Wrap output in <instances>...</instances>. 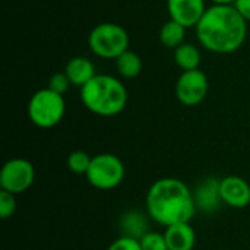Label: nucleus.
<instances>
[{
    "instance_id": "obj_8",
    "label": "nucleus",
    "mask_w": 250,
    "mask_h": 250,
    "mask_svg": "<svg viewBox=\"0 0 250 250\" xmlns=\"http://www.w3.org/2000/svg\"><path fill=\"white\" fill-rule=\"evenodd\" d=\"M209 81L204 70L195 69L182 72L176 81V97L186 107L199 105L208 95Z\"/></svg>"
},
{
    "instance_id": "obj_10",
    "label": "nucleus",
    "mask_w": 250,
    "mask_h": 250,
    "mask_svg": "<svg viewBox=\"0 0 250 250\" xmlns=\"http://www.w3.org/2000/svg\"><path fill=\"white\" fill-rule=\"evenodd\" d=\"M220 195L224 205L236 209L250 204V185L240 176H227L220 180Z\"/></svg>"
},
{
    "instance_id": "obj_14",
    "label": "nucleus",
    "mask_w": 250,
    "mask_h": 250,
    "mask_svg": "<svg viewBox=\"0 0 250 250\" xmlns=\"http://www.w3.org/2000/svg\"><path fill=\"white\" fill-rule=\"evenodd\" d=\"M120 230H122V236L141 240L148 233V221L142 212L136 209H130L125 212L120 220Z\"/></svg>"
},
{
    "instance_id": "obj_22",
    "label": "nucleus",
    "mask_w": 250,
    "mask_h": 250,
    "mask_svg": "<svg viewBox=\"0 0 250 250\" xmlns=\"http://www.w3.org/2000/svg\"><path fill=\"white\" fill-rule=\"evenodd\" d=\"M107 250H142L141 248V242L132 237H126L122 236L119 239H116Z\"/></svg>"
},
{
    "instance_id": "obj_20",
    "label": "nucleus",
    "mask_w": 250,
    "mask_h": 250,
    "mask_svg": "<svg viewBox=\"0 0 250 250\" xmlns=\"http://www.w3.org/2000/svg\"><path fill=\"white\" fill-rule=\"evenodd\" d=\"M16 195L9 193L6 190L0 192V217L3 220L10 218L16 211Z\"/></svg>"
},
{
    "instance_id": "obj_21",
    "label": "nucleus",
    "mask_w": 250,
    "mask_h": 250,
    "mask_svg": "<svg viewBox=\"0 0 250 250\" xmlns=\"http://www.w3.org/2000/svg\"><path fill=\"white\" fill-rule=\"evenodd\" d=\"M70 85H72V83H70L67 75H66L64 70H63V72H56V73L50 78L48 86H47V88H50L51 91H54V92H57V94H60V95H64V94L67 92V89L70 88Z\"/></svg>"
},
{
    "instance_id": "obj_23",
    "label": "nucleus",
    "mask_w": 250,
    "mask_h": 250,
    "mask_svg": "<svg viewBox=\"0 0 250 250\" xmlns=\"http://www.w3.org/2000/svg\"><path fill=\"white\" fill-rule=\"evenodd\" d=\"M236 10L240 13V16L249 23L250 22V0H236L234 4Z\"/></svg>"
},
{
    "instance_id": "obj_24",
    "label": "nucleus",
    "mask_w": 250,
    "mask_h": 250,
    "mask_svg": "<svg viewBox=\"0 0 250 250\" xmlns=\"http://www.w3.org/2000/svg\"><path fill=\"white\" fill-rule=\"evenodd\" d=\"M211 4H234L236 0H209Z\"/></svg>"
},
{
    "instance_id": "obj_6",
    "label": "nucleus",
    "mask_w": 250,
    "mask_h": 250,
    "mask_svg": "<svg viewBox=\"0 0 250 250\" xmlns=\"http://www.w3.org/2000/svg\"><path fill=\"white\" fill-rule=\"evenodd\" d=\"M126 170L123 161L110 152L97 154L92 157L86 180L98 190H111L122 185Z\"/></svg>"
},
{
    "instance_id": "obj_16",
    "label": "nucleus",
    "mask_w": 250,
    "mask_h": 250,
    "mask_svg": "<svg viewBox=\"0 0 250 250\" xmlns=\"http://www.w3.org/2000/svg\"><path fill=\"white\" fill-rule=\"evenodd\" d=\"M173 57H174V63L183 72L199 69V64L202 62L201 50L195 44H190V42H183L180 47H177L174 50Z\"/></svg>"
},
{
    "instance_id": "obj_1",
    "label": "nucleus",
    "mask_w": 250,
    "mask_h": 250,
    "mask_svg": "<svg viewBox=\"0 0 250 250\" xmlns=\"http://www.w3.org/2000/svg\"><path fill=\"white\" fill-rule=\"evenodd\" d=\"M199 44L215 54H231L248 38V22L233 4H211L195 26Z\"/></svg>"
},
{
    "instance_id": "obj_12",
    "label": "nucleus",
    "mask_w": 250,
    "mask_h": 250,
    "mask_svg": "<svg viewBox=\"0 0 250 250\" xmlns=\"http://www.w3.org/2000/svg\"><path fill=\"white\" fill-rule=\"evenodd\" d=\"M164 237L168 250H193L196 245V233L190 223H180L166 227Z\"/></svg>"
},
{
    "instance_id": "obj_18",
    "label": "nucleus",
    "mask_w": 250,
    "mask_h": 250,
    "mask_svg": "<svg viewBox=\"0 0 250 250\" xmlns=\"http://www.w3.org/2000/svg\"><path fill=\"white\" fill-rule=\"evenodd\" d=\"M92 157L85 151H73L67 157V168L75 174H86L91 166Z\"/></svg>"
},
{
    "instance_id": "obj_11",
    "label": "nucleus",
    "mask_w": 250,
    "mask_h": 250,
    "mask_svg": "<svg viewBox=\"0 0 250 250\" xmlns=\"http://www.w3.org/2000/svg\"><path fill=\"white\" fill-rule=\"evenodd\" d=\"M193 198L196 209L204 214H212L223 204L220 195V180L215 177L205 179L201 185H198L196 190L193 192Z\"/></svg>"
},
{
    "instance_id": "obj_19",
    "label": "nucleus",
    "mask_w": 250,
    "mask_h": 250,
    "mask_svg": "<svg viewBox=\"0 0 250 250\" xmlns=\"http://www.w3.org/2000/svg\"><path fill=\"white\" fill-rule=\"evenodd\" d=\"M139 242L142 250H168L164 234L158 231H148Z\"/></svg>"
},
{
    "instance_id": "obj_13",
    "label": "nucleus",
    "mask_w": 250,
    "mask_h": 250,
    "mask_svg": "<svg viewBox=\"0 0 250 250\" xmlns=\"http://www.w3.org/2000/svg\"><path fill=\"white\" fill-rule=\"evenodd\" d=\"M64 73L67 75L70 83L79 88L85 86L97 75L94 63L88 57L82 56L72 57L64 66Z\"/></svg>"
},
{
    "instance_id": "obj_7",
    "label": "nucleus",
    "mask_w": 250,
    "mask_h": 250,
    "mask_svg": "<svg viewBox=\"0 0 250 250\" xmlns=\"http://www.w3.org/2000/svg\"><path fill=\"white\" fill-rule=\"evenodd\" d=\"M35 180V168L25 158H12L0 170V188L13 195L26 192Z\"/></svg>"
},
{
    "instance_id": "obj_5",
    "label": "nucleus",
    "mask_w": 250,
    "mask_h": 250,
    "mask_svg": "<svg viewBox=\"0 0 250 250\" xmlns=\"http://www.w3.org/2000/svg\"><path fill=\"white\" fill-rule=\"evenodd\" d=\"M66 113L63 95L50 88L38 89L32 94L28 103V117L31 123L40 129H51L57 126Z\"/></svg>"
},
{
    "instance_id": "obj_4",
    "label": "nucleus",
    "mask_w": 250,
    "mask_h": 250,
    "mask_svg": "<svg viewBox=\"0 0 250 250\" xmlns=\"http://www.w3.org/2000/svg\"><path fill=\"white\" fill-rule=\"evenodd\" d=\"M130 37L127 31L116 22H101L88 34V48L103 60H116L129 50Z\"/></svg>"
},
{
    "instance_id": "obj_9",
    "label": "nucleus",
    "mask_w": 250,
    "mask_h": 250,
    "mask_svg": "<svg viewBox=\"0 0 250 250\" xmlns=\"http://www.w3.org/2000/svg\"><path fill=\"white\" fill-rule=\"evenodd\" d=\"M207 0H167V12L171 21L185 28H195L207 12Z\"/></svg>"
},
{
    "instance_id": "obj_2",
    "label": "nucleus",
    "mask_w": 250,
    "mask_h": 250,
    "mask_svg": "<svg viewBox=\"0 0 250 250\" xmlns=\"http://www.w3.org/2000/svg\"><path fill=\"white\" fill-rule=\"evenodd\" d=\"M145 207L149 218L164 227L190 223L198 211L193 192L183 180L174 177L155 180L148 189Z\"/></svg>"
},
{
    "instance_id": "obj_15",
    "label": "nucleus",
    "mask_w": 250,
    "mask_h": 250,
    "mask_svg": "<svg viewBox=\"0 0 250 250\" xmlns=\"http://www.w3.org/2000/svg\"><path fill=\"white\" fill-rule=\"evenodd\" d=\"M116 70L117 73L125 78V79H135L141 75L142 72V67H144V63H142V59L141 56L133 51V50H126L123 54H120L116 60Z\"/></svg>"
},
{
    "instance_id": "obj_3",
    "label": "nucleus",
    "mask_w": 250,
    "mask_h": 250,
    "mask_svg": "<svg viewBox=\"0 0 250 250\" xmlns=\"http://www.w3.org/2000/svg\"><path fill=\"white\" fill-rule=\"evenodd\" d=\"M129 94L125 83L113 75L97 73L81 88V101L95 116L114 117L127 105Z\"/></svg>"
},
{
    "instance_id": "obj_17",
    "label": "nucleus",
    "mask_w": 250,
    "mask_h": 250,
    "mask_svg": "<svg viewBox=\"0 0 250 250\" xmlns=\"http://www.w3.org/2000/svg\"><path fill=\"white\" fill-rule=\"evenodd\" d=\"M186 29L188 28H185L179 22H174V21L168 19L160 28V34H158L160 42L164 47H167V48H170V50L174 51L177 47H180L183 42H186L185 41V38H186Z\"/></svg>"
}]
</instances>
